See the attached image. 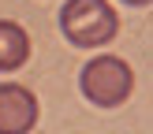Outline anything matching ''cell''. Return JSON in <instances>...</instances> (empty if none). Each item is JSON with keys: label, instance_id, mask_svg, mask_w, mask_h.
Returning <instances> with one entry per match:
<instances>
[{"label": "cell", "instance_id": "5", "mask_svg": "<svg viewBox=\"0 0 153 134\" xmlns=\"http://www.w3.org/2000/svg\"><path fill=\"white\" fill-rule=\"evenodd\" d=\"M123 4H131V7H146L149 0H123Z\"/></svg>", "mask_w": 153, "mask_h": 134}, {"label": "cell", "instance_id": "2", "mask_svg": "<svg viewBox=\"0 0 153 134\" xmlns=\"http://www.w3.org/2000/svg\"><path fill=\"white\" fill-rule=\"evenodd\" d=\"M79 89L90 104L97 108H120L123 101H131L134 93V71L127 60L120 56H94L79 74Z\"/></svg>", "mask_w": 153, "mask_h": 134}, {"label": "cell", "instance_id": "3", "mask_svg": "<svg viewBox=\"0 0 153 134\" xmlns=\"http://www.w3.org/2000/svg\"><path fill=\"white\" fill-rule=\"evenodd\" d=\"M37 127V97L19 82H0V134H30Z\"/></svg>", "mask_w": 153, "mask_h": 134}, {"label": "cell", "instance_id": "1", "mask_svg": "<svg viewBox=\"0 0 153 134\" xmlns=\"http://www.w3.org/2000/svg\"><path fill=\"white\" fill-rule=\"evenodd\" d=\"M60 30L75 49H101L116 37L120 15L108 0H67L60 7Z\"/></svg>", "mask_w": 153, "mask_h": 134}, {"label": "cell", "instance_id": "4", "mask_svg": "<svg viewBox=\"0 0 153 134\" xmlns=\"http://www.w3.org/2000/svg\"><path fill=\"white\" fill-rule=\"evenodd\" d=\"M30 60V34L11 19H0V71H19Z\"/></svg>", "mask_w": 153, "mask_h": 134}]
</instances>
